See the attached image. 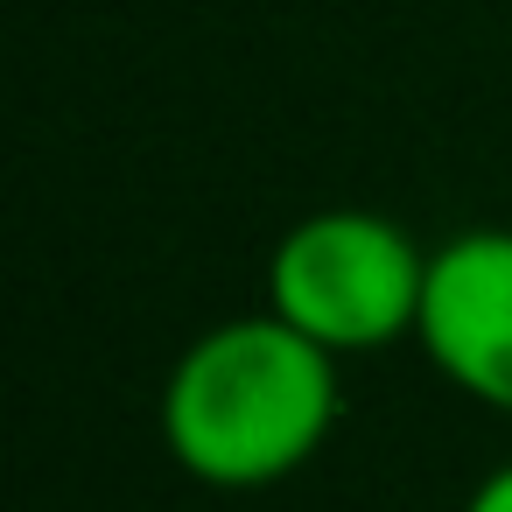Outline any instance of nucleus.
<instances>
[{"mask_svg":"<svg viewBox=\"0 0 512 512\" xmlns=\"http://www.w3.org/2000/svg\"><path fill=\"white\" fill-rule=\"evenodd\" d=\"M337 428V358L295 323L232 316L204 330L162 386L169 456L218 491H260L302 470Z\"/></svg>","mask_w":512,"mask_h":512,"instance_id":"1","label":"nucleus"},{"mask_svg":"<svg viewBox=\"0 0 512 512\" xmlns=\"http://www.w3.org/2000/svg\"><path fill=\"white\" fill-rule=\"evenodd\" d=\"M428 253L379 211H309L267 260V309L330 358L386 351L421 330Z\"/></svg>","mask_w":512,"mask_h":512,"instance_id":"2","label":"nucleus"},{"mask_svg":"<svg viewBox=\"0 0 512 512\" xmlns=\"http://www.w3.org/2000/svg\"><path fill=\"white\" fill-rule=\"evenodd\" d=\"M421 351L477 407L512 414V232L477 225L428 253L421 288Z\"/></svg>","mask_w":512,"mask_h":512,"instance_id":"3","label":"nucleus"},{"mask_svg":"<svg viewBox=\"0 0 512 512\" xmlns=\"http://www.w3.org/2000/svg\"><path fill=\"white\" fill-rule=\"evenodd\" d=\"M463 512H512V463H498V470L463 498Z\"/></svg>","mask_w":512,"mask_h":512,"instance_id":"4","label":"nucleus"}]
</instances>
